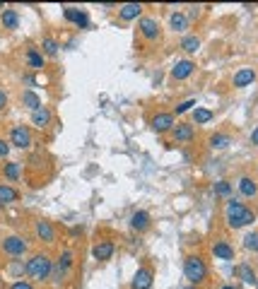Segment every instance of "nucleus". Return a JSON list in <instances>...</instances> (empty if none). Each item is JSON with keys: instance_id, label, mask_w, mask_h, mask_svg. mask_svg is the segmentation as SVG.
<instances>
[{"instance_id": "nucleus-1", "label": "nucleus", "mask_w": 258, "mask_h": 289, "mask_svg": "<svg viewBox=\"0 0 258 289\" xmlns=\"http://www.w3.org/2000/svg\"><path fill=\"white\" fill-rule=\"evenodd\" d=\"M224 222L229 229H241L256 222V212L251 208H246L239 198H229L227 208H224Z\"/></svg>"}, {"instance_id": "nucleus-2", "label": "nucleus", "mask_w": 258, "mask_h": 289, "mask_svg": "<svg viewBox=\"0 0 258 289\" xmlns=\"http://www.w3.org/2000/svg\"><path fill=\"white\" fill-rule=\"evenodd\" d=\"M51 268H53V260L46 256V253H34L29 260H27V275L32 280H49L51 277Z\"/></svg>"}, {"instance_id": "nucleus-3", "label": "nucleus", "mask_w": 258, "mask_h": 289, "mask_svg": "<svg viewBox=\"0 0 258 289\" xmlns=\"http://www.w3.org/2000/svg\"><path fill=\"white\" fill-rule=\"evenodd\" d=\"M184 275H186V280H189L193 287L203 285V282H205V277H207L205 260H203L200 256H189V258L184 260Z\"/></svg>"}, {"instance_id": "nucleus-4", "label": "nucleus", "mask_w": 258, "mask_h": 289, "mask_svg": "<svg viewBox=\"0 0 258 289\" xmlns=\"http://www.w3.org/2000/svg\"><path fill=\"white\" fill-rule=\"evenodd\" d=\"M2 251L12 258H22L27 253V241L22 236H7V239H2Z\"/></svg>"}, {"instance_id": "nucleus-5", "label": "nucleus", "mask_w": 258, "mask_h": 289, "mask_svg": "<svg viewBox=\"0 0 258 289\" xmlns=\"http://www.w3.org/2000/svg\"><path fill=\"white\" fill-rule=\"evenodd\" d=\"M70 268H72V251H63V253H61V258H58V263H56V265L51 268L53 282H58V285H61Z\"/></svg>"}, {"instance_id": "nucleus-6", "label": "nucleus", "mask_w": 258, "mask_h": 289, "mask_svg": "<svg viewBox=\"0 0 258 289\" xmlns=\"http://www.w3.org/2000/svg\"><path fill=\"white\" fill-rule=\"evenodd\" d=\"M138 29H140L142 39H147V41H157V39H159V34H162L159 22H157L155 17H142V19H140V24H138Z\"/></svg>"}, {"instance_id": "nucleus-7", "label": "nucleus", "mask_w": 258, "mask_h": 289, "mask_svg": "<svg viewBox=\"0 0 258 289\" xmlns=\"http://www.w3.org/2000/svg\"><path fill=\"white\" fill-rule=\"evenodd\" d=\"M10 144L17 147V149H27L32 144V133L27 126H15L12 133H10Z\"/></svg>"}, {"instance_id": "nucleus-8", "label": "nucleus", "mask_w": 258, "mask_h": 289, "mask_svg": "<svg viewBox=\"0 0 258 289\" xmlns=\"http://www.w3.org/2000/svg\"><path fill=\"white\" fill-rule=\"evenodd\" d=\"M150 126H152L155 133H167V130H172L176 126L174 123V113H157V116H152Z\"/></svg>"}, {"instance_id": "nucleus-9", "label": "nucleus", "mask_w": 258, "mask_h": 289, "mask_svg": "<svg viewBox=\"0 0 258 289\" xmlns=\"http://www.w3.org/2000/svg\"><path fill=\"white\" fill-rule=\"evenodd\" d=\"M172 138H174L176 143H191L195 138V128L191 123H176V126L172 128Z\"/></svg>"}, {"instance_id": "nucleus-10", "label": "nucleus", "mask_w": 258, "mask_h": 289, "mask_svg": "<svg viewBox=\"0 0 258 289\" xmlns=\"http://www.w3.org/2000/svg\"><path fill=\"white\" fill-rule=\"evenodd\" d=\"M193 72H195V63H193V61H189V58H186V61H176V63H174V68H172V77L181 82V80L191 77Z\"/></svg>"}, {"instance_id": "nucleus-11", "label": "nucleus", "mask_w": 258, "mask_h": 289, "mask_svg": "<svg viewBox=\"0 0 258 289\" xmlns=\"http://www.w3.org/2000/svg\"><path fill=\"white\" fill-rule=\"evenodd\" d=\"M152 270L150 268H140L138 273H135V277H133V282H130V289H150L152 287Z\"/></svg>"}, {"instance_id": "nucleus-12", "label": "nucleus", "mask_w": 258, "mask_h": 289, "mask_svg": "<svg viewBox=\"0 0 258 289\" xmlns=\"http://www.w3.org/2000/svg\"><path fill=\"white\" fill-rule=\"evenodd\" d=\"M63 15H65V19H68V22L77 24L80 29H85V27L89 24V17H87V12H85V10H77V7H65Z\"/></svg>"}, {"instance_id": "nucleus-13", "label": "nucleus", "mask_w": 258, "mask_h": 289, "mask_svg": "<svg viewBox=\"0 0 258 289\" xmlns=\"http://www.w3.org/2000/svg\"><path fill=\"white\" fill-rule=\"evenodd\" d=\"M237 188H239V193H241L244 198H256L258 195V183L251 176H241L239 183H237Z\"/></svg>"}, {"instance_id": "nucleus-14", "label": "nucleus", "mask_w": 258, "mask_h": 289, "mask_svg": "<svg viewBox=\"0 0 258 289\" xmlns=\"http://www.w3.org/2000/svg\"><path fill=\"white\" fill-rule=\"evenodd\" d=\"M36 236H39L44 243H53V239H56V231H53L51 222H46V219H39V222H36Z\"/></svg>"}, {"instance_id": "nucleus-15", "label": "nucleus", "mask_w": 258, "mask_h": 289, "mask_svg": "<svg viewBox=\"0 0 258 289\" xmlns=\"http://www.w3.org/2000/svg\"><path fill=\"white\" fill-rule=\"evenodd\" d=\"M256 80V72H254V68H239V70L234 72V87H249L251 82Z\"/></svg>"}, {"instance_id": "nucleus-16", "label": "nucleus", "mask_w": 258, "mask_h": 289, "mask_svg": "<svg viewBox=\"0 0 258 289\" xmlns=\"http://www.w3.org/2000/svg\"><path fill=\"white\" fill-rule=\"evenodd\" d=\"M32 123L41 130V128H49V123H51V111L46 109V106H39L36 111H32Z\"/></svg>"}, {"instance_id": "nucleus-17", "label": "nucleus", "mask_w": 258, "mask_h": 289, "mask_svg": "<svg viewBox=\"0 0 258 289\" xmlns=\"http://www.w3.org/2000/svg\"><path fill=\"white\" fill-rule=\"evenodd\" d=\"M92 256H94V260H109L114 256V243L111 241H99L92 248Z\"/></svg>"}, {"instance_id": "nucleus-18", "label": "nucleus", "mask_w": 258, "mask_h": 289, "mask_svg": "<svg viewBox=\"0 0 258 289\" xmlns=\"http://www.w3.org/2000/svg\"><path fill=\"white\" fill-rule=\"evenodd\" d=\"M212 253H215V258H220V260H234V248H232L227 241H215V243H212Z\"/></svg>"}, {"instance_id": "nucleus-19", "label": "nucleus", "mask_w": 258, "mask_h": 289, "mask_svg": "<svg viewBox=\"0 0 258 289\" xmlns=\"http://www.w3.org/2000/svg\"><path fill=\"white\" fill-rule=\"evenodd\" d=\"M140 12H142V5H138V2H126V5H121V7H119V17H121V19H126V22H130V19H138V17H140Z\"/></svg>"}, {"instance_id": "nucleus-20", "label": "nucleus", "mask_w": 258, "mask_h": 289, "mask_svg": "<svg viewBox=\"0 0 258 289\" xmlns=\"http://www.w3.org/2000/svg\"><path fill=\"white\" fill-rule=\"evenodd\" d=\"M234 275L239 277V280H244L246 285H256V273H254V268L249 265V263H241V265H237L234 268Z\"/></svg>"}, {"instance_id": "nucleus-21", "label": "nucleus", "mask_w": 258, "mask_h": 289, "mask_svg": "<svg viewBox=\"0 0 258 289\" xmlns=\"http://www.w3.org/2000/svg\"><path fill=\"white\" fill-rule=\"evenodd\" d=\"M130 226H133L135 231H147V229H150V215H147L145 210L133 212V217H130Z\"/></svg>"}, {"instance_id": "nucleus-22", "label": "nucleus", "mask_w": 258, "mask_h": 289, "mask_svg": "<svg viewBox=\"0 0 258 289\" xmlns=\"http://www.w3.org/2000/svg\"><path fill=\"white\" fill-rule=\"evenodd\" d=\"M169 27H172L174 32H186V29H189V17L176 10V12H172V17H169Z\"/></svg>"}, {"instance_id": "nucleus-23", "label": "nucleus", "mask_w": 258, "mask_h": 289, "mask_svg": "<svg viewBox=\"0 0 258 289\" xmlns=\"http://www.w3.org/2000/svg\"><path fill=\"white\" fill-rule=\"evenodd\" d=\"M27 63H29L32 70H41L44 68V53H39V48L29 46L27 48Z\"/></svg>"}, {"instance_id": "nucleus-24", "label": "nucleus", "mask_w": 258, "mask_h": 289, "mask_svg": "<svg viewBox=\"0 0 258 289\" xmlns=\"http://www.w3.org/2000/svg\"><path fill=\"white\" fill-rule=\"evenodd\" d=\"M22 104H24L29 111H36V109L41 106V99H39V94H36L34 89H24V92H22Z\"/></svg>"}, {"instance_id": "nucleus-25", "label": "nucleus", "mask_w": 258, "mask_h": 289, "mask_svg": "<svg viewBox=\"0 0 258 289\" xmlns=\"http://www.w3.org/2000/svg\"><path fill=\"white\" fill-rule=\"evenodd\" d=\"M0 17H2V24H5L7 29H17V27H19V15H17V10L5 7Z\"/></svg>"}, {"instance_id": "nucleus-26", "label": "nucleus", "mask_w": 258, "mask_h": 289, "mask_svg": "<svg viewBox=\"0 0 258 289\" xmlns=\"http://www.w3.org/2000/svg\"><path fill=\"white\" fill-rule=\"evenodd\" d=\"M232 144V138L227 135V133H215V135H210V147L212 149H224V147H229Z\"/></svg>"}, {"instance_id": "nucleus-27", "label": "nucleus", "mask_w": 258, "mask_h": 289, "mask_svg": "<svg viewBox=\"0 0 258 289\" xmlns=\"http://www.w3.org/2000/svg\"><path fill=\"white\" fill-rule=\"evenodd\" d=\"M19 198V193L15 191V188H10V186H0V205H7V203H15Z\"/></svg>"}, {"instance_id": "nucleus-28", "label": "nucleus", "mask_w": 258, "mask_h": 289, "mask_svg": "<svg viewBox=\"0 0 258 289\" xmlns=\"http://www.w3.org/2000/svg\"><path fill=\"white\" fill-rule=\"evenodd\" d=\"M181 48H184L186 53H195V51L200 48V39H198L195 34H189V36H184V39H181Z\"/></svg>"}, {"instance_id": "nucleus-29", "label": "nucleus", "mask_w": 258, "mask_h": 289, "mask_svg": "<svg viewBox=\"0 0 258 289\" xmlns=\"http://www.w3.org/2000/svg\"><path fill=\"white\" fill-rule=\"evenodd\" d=\"M193 121H195V126L210 123V121H212V111H207V109H200V106H195V109H193Z\"/></svg>"}, {"instance_id": "nucleus-30", "label": "nucleus", "mask_w": 258, "mask_h": 289, "mask_svg": "<svg viewBox=\"0 0 258 289\" xmlns=\"http://www.w3.org/2000/svg\"><path fill=\"white\" fill-rule=\"evenodd\" d=\"M41 48H44V53H46V56H56V53H58V48H61V44H58L53 36H46V39L41 41Z\"/></svg>"}, {"instance_id": "nucleus-31", "label": "nucleus", "mask_w": 258, "mask_h": 289, "mask_svg": "<svg viewBox=\"0 0 258 289\" xmlns=\"http://www.w3.org/2000/svg\"><path fill=\"white\" fill-rule=\"evenodd\" d=\"M19 174H22V164H19V161H7V164H5V176H7L10 181H17Z\"/></svg>"}, {"instance_id": "nucleus-32", "label": "nucleus", "mask_w": 258, "mask_h": 289, "mask_svg": "<svg viewBox=\"0 0 258 289\" xmlns=\"http://www.w3.org/2000/svg\"><path fill=\"white\" fill-rule=\"evenodd\" d=\"M212 193L220 195V198H227V195L232 193V183H229V181H217V183L212 186Z\"/></svg>"}, {"instance_id": "nucleus-33", "label": "nucleus", "mask_w": 258, "mask_h": 289, "mask_svg": "<svg viewBox=\"0 0 258 289\" xmlns=\"http://www.w3.org/2000/svg\"><path fill=\"white\" fill-rule=\"evenodd\" d=\"M7 273H10L12 277H22V275L27 273V263H22V260H12V263L7 265Z\"/></svg>"}, {"instance_id": "nucleus-34", "label": "nucleus", "mask_w": 258, "mask_h": 289, "mask_svg": "<svg viewBox=\"0 0 258 289\" xmlns=\"http://www.w3.org/2000/svg\"><path fill=\"white\" fill-rule=\"evenodd\" d=\"M244 248L258 253V231H249V234L244 236Z\"/></svg>"}, {"instance_id": "nucleus-35", "label": "nucleus", "mask_w": 258, "mask_h": 289, "mask_svg": "<svg viewBox=\"0 0 258 289\" xmlns=\"http://www.w3.org/2000/svg\"><path fill=\"white\" fill-rule=\"evenodd\" d=\"M191 106H195V99H189V101H184V104H179V106H176V116H181V113H186V111H191Z\"/></svg>"}, {"instance_id": "nucleus-36", "label": "nucleus", "mask_w": 258, "mask_h": 289, "mask_svg": "<svg viewBox=\"0 0 258 289\" xmlns=\"http://www.w3.org/2000/svg\"><path fill=\"white\" fill-rule=\"evenodd\" d=\"M10 289H34L29 282H24V280H17V282H12V287Z\"/></svg>"}, {"instance_id": "nucleus-37", "label": "nucleus", "mask_w": 258, "mask_h": 289, "mask_svg": "<svg viewBox=\"0 0 258 289\" xmlns=\"http://www.w3.org/2000/svg\"><path fill=\"white\" fill-rule=\"evenodd\" d=\"M10 154V144L5 143V140H0V159H5Z\"/></svg>"}, {"instance_id": "nucleus-38", "label": "nucleus", "mask_w": 258, "mask_h": 289, "mask_svg": "<svg viewBox=\"0 0 258 289\" xmlns=\"http://www.w3.org/2000/svg\"><path fill=\"white\" fill-rule=\"evenodd\" d=\"M5 106H7V94H5V92L0 89V111H2Z\"/></svg>"}, {"instance_id": "nucleus-39", "label": "nucleus", "mask_w": 258, "mask_h": 289, "mask_svg": "<svg viewBox=\"0 0 258 289\" xmlns=\"http://www.w3.org/2000/svg\"><path fill=\"white\" fill-rule=\"evenodd\" d=\"M251 143H254V144H258V128H256V130H254V133H251Z\"/></svg>"}, {"instance_id": "nucleus-40", "label": "nucleus", "mask_w": 258, "mask_h": 289, "mask_svg": "<svg viewBox=\"0 0 258 289\" xmlns=\"http://www.w3.org/2000/svg\"><path fill=\"white\" fill-rule=\"evenodd\" d=\"M186 289H195V287H193V285H191V287H186Z\"/></svg>"}, {"instance_id": "nucleus-41", "label": "nucleus", "mask_w": 258, "mask_h": 289, "mask_svg": "<svg viewBox=\"0 0 258 289\" xmlns=\"http://www.w3.org/2000/svg\"><path fill=\"white\" fill-rule=\"evenodd\" d=\"M222 289H234V287H222Z\"/></svg>"}, {"instance_id": "nucleus-42", "label": "nucleus", "mask_w": 258, "mask_h": 289, "mask_svg": "<svg viewBox=\"0 0 258 289\" xmlns=\"http://www.w3.org/2000/svg\"><path fill=\"white\" fill-rule=\"evenodd\" d=\"M256 287H258V280H256Z\"/></svg>"}, {"instance_id": "nucleus-43", "label": "nucleus", "mask_w": 258, "mask_h": 289, "mask_svg": "<svg viewBox=\"0 0 258 289\" xmlns=\"http://www.w3.org/2000/svg\"><path fill=\"white\" fill-rule=\"evenodd\" d=\"M0 208H2V205H0Z\"/></svg>"}]
</instances>
